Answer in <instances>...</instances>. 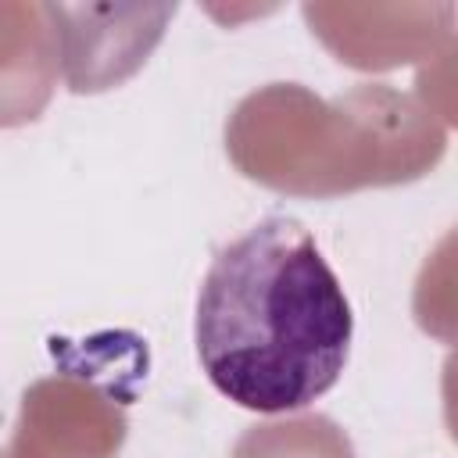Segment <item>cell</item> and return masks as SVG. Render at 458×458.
Here are the masks:
<instances>
[{"label":"cell","instance_id":"cell-1","mask_svg":"<svg viewBox=\"0 0 458 458\" xmlns=\"http://www.w3.org/2000/svg\"><path fill=\"white\" fill-rule=\"evenodd\" d=\"M193 340L222 397L279 415L336 386L354 311L315 236L290 215H268L215 254L197 293Z\"/></svg>","mask_w":458,"mask_h":458}]
</instances>
